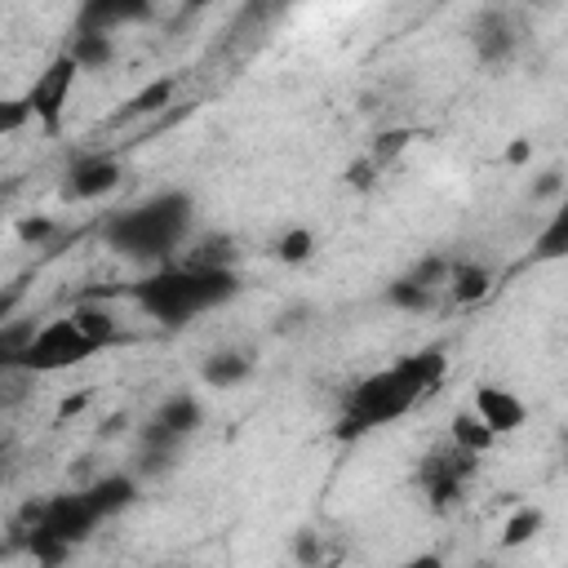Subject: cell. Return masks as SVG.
<instances>
[{"label": "cell", "instance_id": "obj_1", "mask_svg": "<svg viewBox=\"0 0 568 568\" xmlns=\"http://www.w3.org/2000/svg\"><path fill=\"white\" fill-rule=\"evenodd\" d=\"M448 377V355L439 346H426V351H408L399 355L395 364L359 377L342 404V422H337V435L351 439V435H364V430H377L386 422H399L404 413H413L426 395L439 390V382Z\"/></svg>", "mask_w": 568, "mask_h": 568}, {"label": "cell", "instance_id": "obj_2", "mask_svg": "<svg viewBox=\"0 0 568 568\" xmlns=\"http://www.w3.org/2000/svg\"><path fill=\"white\" fill-rule=\"evenodd\" d=\"M240 293L235 266H195V262H169L138 280L133 302L164 328H182L204 311L226 306Z\"/></svg>", "mask_w": 568, "mask_h": 568}, {"label": "cell", "instance_id": "obj_3", "mask_svg": "<svg viewBox=\"0 0 568 568\" xmlns=\"http://www.w3.org/2000/svg\"><path fill=\"white\" fill-rule=\"evenodd\" d=\"M195 204L186 191H160L133 209H120L106 217L102 240L111 253L133 257V262H164L191 231Z\"/></svg>", "mask_w": 568, "mask_h": 568}, {"label": "cell", "instance_id": "obj_4", "mask_svg": "<svg viewBox=\"0 0 568 568\" xmlns=\"http://www.w3.org/2000/svg\"><path fill=\"white\" fill-rule=\"evenodd\" d=\"M89 355H93V342L75 328L71 315H62V320H49V324H40V328L31 333V342H27L18 368H27V373H36V377H49V373H62V368L84 364Z\"/></svg>", "mask_w": 568, "mask_h": 568}, {"label": "cell", "instance_id": "obj_5", "mask_svg": "<svg viewBox=\"0 0 568 568\" xmlns=\"http://www.w3.org/2000/svg\"><path fill=\"white\" fill-rule=\"evenodd\" d=\"M75 75H80V67L67 58V53H58V58H49V67L27 84V106H31V120L44 129V133H58L62 129V115H67V102H71V89H75Z\"/></svg>", "mask_w": 568, "mask_h": 568}, {"label": "cell", "instance_id": "obj_6", "mask_svg": "<svg viewBox=\"0 0 568 568\" xmlns=\"http://www.w3.org/2000/svg\"><path fill=\"white\" fill-rule=\"evenodd\" d=\"M470 475H475V453L457 448L453 439H448V448H435L430 457H422V470H417V479H422V488H426L435 510H448L462 497Z\"/></svg>", "mask_w": 568, "mask_h": 568}, {"label": "cell", "instance_id": "obj_7", "mask_svg": "<svg viewBox=\"0 0 568 568\" xmlns=\"http://www.w3.org/2000/svg\"><path fill=\"white\" fill-rule=\"evenodd\" d=\"M120 160L106 155V151H89V155H75L71 169H67V182H62V195L67 200H102L106 191L120 186Z\"/></svg>", "mask_w": 568, "mask_h": 568}, {"label": "cell", "instance_id": "obj_8", "mask_svg": "<svg viewBox=\"0 0 568 568\" xmlns=\"http://www.w3.org/2000/svg\"><path fill=\"white\" fill-rule=\"evenodd\" d=\"M470 44H475L484 67H506L515 58V49H519V27L501 9H484L475 18V27H470Z\"/></svg>", "mask_w": 568, "mask_h": 568}, {"label": "cell", "instance_id": "obj_9", "mask_svg": "<svg viewBox=\"0 0 568 568\" xmlns=\"http://www.w3.org/2000/svg\"><path fill=\"white\" fill-rule=\"evenodd\" d=\"M470 413H475L497 439H501V435H515V430L528 422V404H524L515 390H506V386H475Z\"/></svg>", "mask_w": 568, "mask_h": 568}, {"label": "cell", "instance_id": "obj_10", "mask_svg": "<svg viewBox=\"0 0 568 568\" xmlns=\"http://www.w3.org/2000/svg\"><path fill=\"white\" fill-rule=\"evenodd\" d=\"M151 9H155V0H80V9H75V22H71V27L115 36V31H120V27H129V22H146V18H151Z\"/></svg>", "mask_w": 568, "mask_h": 568}, {"label": "cell", "instance_id": "obj_11", "mask_svg": "<svg viewBox=\"0 0 568 568\" xmlns=\"http://www.w3.org/2000/svg\"><path fill=\"white\" fill-rule=\"evenodd\" d=\"M84 497H89V506H93L102 519H115L120 510H129V506L138 501V475L111 470V475L93 479V484L84 488Z\"/></svg>", "mask_w": 568, "mask_h": 568}, {"label": "cell", "instance_id": "obj_12", "mask_svg": "<svg viewBox=\"0 0 568 568\" xmlns=\"http://www.w3.org/2000/svg\"><path fill=\"white\" fill-rule=\"evenodd\" d=\"M200 422H204V408H200V399H195V395H186V390L169 395V399L151 413V426H160V430H164V435H173V439L195 435V430H200Z\"/></svg>", "mask_w": 568, "mask_h": 568}, {"label": "cell", "instance_id": "obj_13", "mask_svg": "<svg viewBox=\"0 0 568 568\" xmlns=\"http://www.w3.org/2000/svg\"><path fill=\"white\" fill-rule=\"evenodd\" d=\"M253 373V355L248 351H213L204 364H200V377L213 386V390H231L240 382H248Z\"/></svg>", "mask_w": 568, "mask_h": 568}, {"label": "cell", "instance_id": "obj_14", "mask_svg": "<svg viewBox=\"0 0 568 568\" xmlns=\"http://www.w3.org/2000/svg\"><path fill=\"white\" fill-rule=\"evenodd\" d=\"M80 71H98V67H106L111 58H115V40L106 36V31H80V27H71V40H67V49H62Z\"/></svg>", "mask_w": 568, "mask_h": 568}, {"label": "cell", "instance_id": "obj_15", "mask_svg": "<svg viewBox=\"0 0 568 568\" xmlns=\"http://www.w3.org/2000/svg\"><path fill=\"white\" fill-rule=\"evenodd\" d=\"M444 284H448V293H453L457 302H479V297H488L493 275H488V266H479V262H448Z\"/></svg>", "mask_w": 568, "mask_h": 568}, {"label": "cell", "instance_id": "obj_16", "mask_svg": "<svg viewBox=\"0 0 568 568\" xmlns=\"http://www.w3.org/2000/svg\"><path fill=\"white\" fill-rule=\"evenodd\" d=\"M71 320H75V328L93 342V351H102V346H111V342L120 337L115 315H111L106 306H98V302H75V306H71Z\"/></svg>", "mask_w": 568, "mask_h": 568}, {"label": "cell", "instance_id": "obj_17", "mask_svg": "<svg viewBox=\"0 0 568 568\" xmlns=\"http://www.w3.org/2000/svg\"><path fill=\"white\" fill-rule=\"evenodd\" d=\"M448 439L457 444V448H466V453H475V457H484L493 444H497V435L466 408V413H453V422H448Z\"/></svg>", "mask_w": 568, "mask_h": 568}, {"label": "cell", "instance_id": "obj_18", "mask_svg": "<svg viewBox=\"0 0 568 568\" xmlns=\"http://www.w3.org/2000/svg\"><path fill=\"white\" fill-rule=\"evenodd\" d=\"M386 302H390L395 311H413V315H422V311L435 306V288L422 284L417 275H404V280H395V284L386 288Z\"/></svg>", "mask_w": 568, "mask_h": 568}, {"label": "cell", "instance_id": "obj_19", "mask_svg": "<svg viewBox=\"0 0 568 568\" xmlns=\"http://www.w3.org/2000/svg\"><path fill=\"white\" fill-rule=\"evenodd\" d=\"M31 333H36L31 320H0V373L22 364V351H27Z\"/></svg>", "mask_w": 568, "mask_h": 568}, {"label": "cell", "instance_id": "obj_20", "mask_svg": "<svg viewBox=\"0 0 568 568\" xmlns=\"http://www.w3.org/2000/svg\"><path fill=\"white\" fill-rule=\"evenodd\" d=\"M541 524H546V515H541L537 506H519V510L506 519V528H501V546H506V550H515V546L532 541V537L541 532Z\"/></svg>", "mask_w": 568, "mask_h": 568}, {"label": "cell", "instance_id": "obj_21", "mask_svg": "<svg viewBox=\"0 0 568 568\" xmlns=\"http://www.w3.org/2000/svg\"><path fill=\"white\" fill-rule=\"evenodd\" d=\"M568 253V209H559L555 217H550V226L537 235V244H532V257L537 262H555V257H564Z\"/></svg>", "mask_w": 568, "mask_h": 568}, {"label": "cell", "instance_id": "obj_22", "mask_svg": "<svg viewBox=\"0 0 568 568\" xmlns=\"http://www.w3.org/2000/svg\"><path fill=\"white\" fill-rule=\"evenodd\" d=\"M173 89H178V80H173V75H160V80H151L146 89H138V93L129 98V111H133V115H146V111H160V106H169V98H173Z\"/></svg>", "mask_w": 568, "mask_h": 568}, {"label": "cell", "instance_id": "obj_23", "mask_svg": "<svg viewBox=\"0 0 568 568\" xmlns=\"http://www.w3.org/2000/svg\"><path fill=\"white\" fill-rule=\"evenodd\" d=\"M311 253H315V235H311L306 226H288V231L275 240V257H280V262H288V266L306 262Z\"/></svg>", "mask_w": 568, "mask_h": 568}, {"label": "cell", "instance_id": "obj_24", "mask_svg": "<svg viewBox=\"0 0 568 568\" xmlns=\"http://www.w3.org/2000/svg\"><path fill=\"white\" fill-rule=\"evenodd\" d=\"M27 124H31L27 98H0V138H4V133H22Z\"/></svg>", "mask_w": 568, "mask_h": 568}, {"label": "cell", "instance_id": "obj_25", "mask_svg": "<svg viewBox=\"0 0 568 568\" xmlns=\"http://www.w3.org/2000/svg\"><path fill=\"white\" fill-rule=\"evenodd\" d=\"M186 262H195V266H231V240H226V235H213V240H204Z\"/></svg>", "mask_w": 568, "mask_h": 568}, {"label": "cell", "instance_id": "obj_26", "mask_svg": "<svg viewBox=\"0 0 568 568\" xmlns=\"http://www.w3.org/2000/svg\"><path fill=\"white\" fill-rule=\"evenodd\" d=\"M408 138H413L408 129H386V133H377V146H373V155H368V160L382 169L390 155H399V151L408 146Z\"/></svg>", "mask_w": 568, "mask_h": 568}, {"label": "cell", "instance_id": "obj_27", "mask_svg": "<svg viewBox=\"0 0 568 568\" xmlns=\"http://www.w3.org/2000/svg\"><path fill=\"white\" fill-rule=\"evenodd\" d=\"M53 231H58V226H53V217H44V213L18 222V240H22V244H44Z\"/></svg>", "mask_w": 568, "mask_h": 568}, {"label": "cell", "instance_id": "obj_28", "mask_svg": "<svg viewBox=\"0 0 568 568\" xmlns=\"http://www.w3.org/2000/svg\"><path fill=\"white\" fill-rule=\"evenodd\" d=\"M346 182H351L355 191H368V186L377 182V164H373V160H355V164L346 169Z\"/></svg>", "mask_w": 568, "mask_h": 568}, {"label": "cell", "instance_id": "obj_29", "mask_svg": "<svg viewBox=\"0 0 568 568\" xmlns=\"http://www.w3.org/2000/svg\"><path fill=\"white\" fill-rule=\"evenodd\" d=\"M559 191H564V173L559 169H550V173H541L532 182V200H546V195H559Z\"/></svg>", "mask_w": 568, "mask_h": 568}, {"label": "cell", "instance_id": "obj_30", "mask_svg": "<svg viewBox=\"0 0 568 568\" xmlns=\"http://www.w3.org/2000/svg\"><path fill=\"white\" fill-rule=\"evenodd\" d=\"M528 155H532V142H528V138H515V142L506 146V164H528Z\"/></svg>", "mask_w": 568, "mask_h": 568}, {"label": "cell", "instance_id": "obj_31", "mask_svg": "<svg viewBox=\"0 0 568 568\" xmlns=\"http://www.w3.org/2000/svg\"><path fill=\"white\" fill-rule=\"evenodd\" d=\"M89 404V390H80V395H67L62 404H58V422H67V417H75L80 408Z\"/></svg>", "mask_w": 568, "mask_h": 568}, {"label": "cell", "instance_id": "obj_32", "mask_svg": "<svg viewBox=\"0 0 568 568\" xmlns=\"http://www.w3.org/2000/svg\"><path fill=\"white\" fill-rule=\"evenodd\" d=\"M297 559H306V564H315V559H320V546H315V532H302V537H297Z\"/></svg>", "mask_w": 568, "mask_h": 568}, {"label": "cell", "instance_id": "obj_33", "mask_svg": "<svg viewBox=\"0 0 568 568\" xmlns=\"http://www.w3.org/2000/svg\"><path fill=\"white\" fill-rule=\"evenodd\" d=\"M209 4H213V0H182L186 13H200V9H209Z\"/></svg>", "mask_w": 568, "mask_h": 568}, {"label": "cell", "instance_id": "obj_34", "mask_svg": "<svg viewBox=\"0 0 568 568\" xmlns=\"http://www.w3.org/2000/svg\"><path fill=\"white\" fill-rule=\"evenodd\" d=\"M4 457H9V444L0 439V484H4Z\"/></svg>", "mask_w": 568, "mask_h": 568}, {"label": "cell", "instance_id": "obj_35", "mask_svg": "<svg viewBox=\"0 0 568 568\" xmlns=\"http://www.w3.org/2000/svg\"><path fill=\"white\" fill-rule=\"evenodd\" d=\"M541 4H555V0H541Z\"/></svg>", "mask_w": 568, "mask_h": 568}]
</instances>
